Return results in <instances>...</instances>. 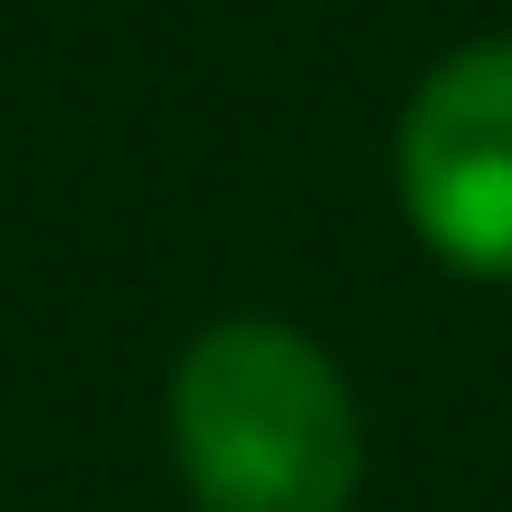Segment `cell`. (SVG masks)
<instances>
[{"instance_id": "1", "label": "cell", "mask_w": 512, "mask_h": 512, "mask_svg": "<svg viewBox=\"0 0 512 512\" xmlns=\"http://www.w3.org/2000/svg\"><path fill=\"white\" fill-rule=\"evenodd\" d=\"M171 456L200 512H351L361 408L313 332L228 313L171 370Z\"/></svg>"}, {"instance_id": "2", "label": "cell", "mask_w": 512, "mask_h": 512, "mask_svg": "<svg viewBox=\"0 0 512 512\" xmlns=\"http://www.w3.org/2000/svg\"><path fill=\"white\" fill-rule=\"evenodd\" d=\"M399 209L456 275L512 285V38L456 48L408 95Z\"/></svg>"}]
</instances>
